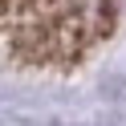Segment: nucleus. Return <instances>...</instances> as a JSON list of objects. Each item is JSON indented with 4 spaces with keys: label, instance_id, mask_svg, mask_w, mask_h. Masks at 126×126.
I'll return each mask as SVG.
<instances>
[]
</instances>
